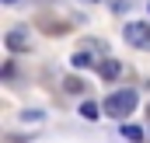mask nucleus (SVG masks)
Wrapping results in <instances>:
<instances>
[{
	"mask_svg": "<svg viewBox=\"0 0 150 143\" xmlns=\"http://www.w3.org/2000/svg\"><path fill=\"white\" fill-rule=\"evenodd\" d=\"M63 91L80 94V91H84V80H80V77H67V80H63ZM84 94H87V91H84Z\"/></svg>",
	"mask_w": 150,
	"mask_h": 143,
	"instance_id": "nucleus-6",
	"label": "nucleus"
},
{
	"mask_svg": "<svg viewBox=\"0 0 150 143\" xmlns=\"http://www.w3.org/2000/svg\"><path fill=\"white\" fill-rule=\"evenodd\" d=\"M84 4H94V0H84Z\"/></svg>",
	"mask_w": 150,
	"mask_h": 143,
	"instance_id": "nucleus-11",
	"label": "nucleus"
},
{
	"mask_svg": "<svg viewBox=\"0 0 150 143\" xmlns=\"http://www.w3.org/2000/svg\"><path fill=\"white\" fill-rule=\"evenodd\" d=\"M98 112H101V108L94 105V101H84V105H80V115H84V119H98Z\"/></svg>",
	"mask_w": 150,
	"mask_h": 143,
	"instance_id": "nucleus-7",
	"label": "nucleus"
},
{
	"mask_svg": "<svg viewBox=\"0 0 150 143\" xmlns=\"http://www.w3.org/2000/svg\"><path fill=\"white\" fill-rule=\"evenodd\" d=\"M4 4H18V0H4Z\"/></svg>",
	"mask_w": 150,
	"mask_h": 143,
	"instance_id": "nucleus-10",
	"label": "nucleus"
},
{
	"mask_svg": "<svg viewBox=\"0 0 150 143\" xmlns=\"http://www.w3.org/2000/svg\"><path fill=\"white\" fill-rule=\"evenodd\" d=\"M136 105H140V98H136V91H129V87H122V91H112L108 98H105V105H101V112L108 115V119H129L133 112H136Z\"/></svg>",
	"mask_w": 150,
	"mask_h": 143,
	"instance_id": "nucleus-1",
	"label": "nucleus"
},
{
	"mask_svg": "<svg viewBox=\"0 0 150 143\" xmlns=\"http://www.w3.org/2000/svg\"><path fill=\"white\" fill-rule=\"evenodd\" d=\"M122 35H126L129 45H136V49H150V25L147 21H129L122 28Z\"/></svg>",
	"mask_w": 150,
	"mask_h": 143,
	"instance_id": "nucleus-2",
	"label": "nucleus"
},
{
	"mask_svg": "<svg viewBox=\"0 0 150 143\" xmlns=\"http://www.w3.org/2000/svg\"><path fill=\"white\" fill-rule=\"evenodd\" d=\"M74 67H77V70L91 67V56H87V52H77V56H74Z\"/></svg>",
	"mask_w": 150,
	"mask_h": 143,
	"instance_id": "nucleus-8",
	"label": "nucleus"
},
{
	"mask_svg": "<svg viewBox=\"0 0 150 143\" xmlns=\"http://www.w3.org/2000/svg\"><path fill=\"white\" fill-rule=\"evenodd\" d=\"M7 49H11V52H25V49H28V32H25V28H11V32H7Z\"/></svg>",
	"mask_w": 150,
	"mask_h": 143,
	"instance_id": "nucleus-3",
	"label": "nucleus"
},
{
	"mask_svg": "<svg viewBox=\"0 0 150 143\" xmlns=\"http://www.w3.org/2000/svg\"><path fill=\"white\" fill-rule=\"evenodd\" d=\"M122 136H126V140H133V143H143V129H140V126H133V122H126V126H122Z\"/></svg>",
	"mask_w": 150,
	"mask_h": 143,
	"instance_id": "nucleus-5",
	"label": "nucleus"
},
{
	"mask_svg": "<svg viewBox=\"0 0 150 143\" xmlns=\"http://www.w3.org/2000/svg\"><path fill=\"white\" fill-rule=\"evenodd\" d=\"M98 73H101L105 80H115V77L122 73V63H119V59H105V63L98 67Z\"/></svg>",
	"mask_w": 150,
	"mask_h": 143,
	"instance_id": "nucleus-4",
	"label": "nucleus"
},
{
	"mask_svg": "<svg viewBox=\"0 0 150 143\" xmlns=\"http://www.w3.org/2000/svg\"><path fill=\"white\" fill-rule=\"evenodd\" d=\"M126 4H129V0H108V7H112L115 14H119V11H122V7H126Z\"/></svg>",
	"mask_w": 150,
	"mask_h": 143,
	"instance_id": "nucleus-9",
	"label": "nucleus"
}]
</instances>
